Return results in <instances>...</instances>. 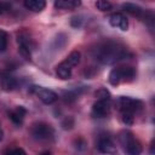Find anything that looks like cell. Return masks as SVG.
I'll return each mask as SVG.
<instances>
[{
	"mask_svg": "<svg viewBox=\"0 0 155 155\" xmlns=\"http://www.w3.org/2000/svg\"><path fill=\"white\" fill-rule=\"evenodd\" d=\"M7 41H8V36L6 31L0 30V52H4L7 48Z\"/></svg>",
	"mask_w": 155,
	"mask_h": 155,
	"instance_id": "obj_17",
	"label": "cell"
},
{
	"mask_svg": "<svg viewBox=\"0 0 155 155\" xmlns=\"http://www.w3.org/2000/svg\"><path fill=\"white\" fill-rule=\"evenodd\" d=\"M1 86L5 91H11L17 86V81L13 76H11L8 74H4L1 76Z\"/></svg>",
	"mask_w": 155,
	"mask_h": 155,
	"instance_id": "obj_13",
	"label": "cell"
},
{
	"mask_svg": "<svg viewBox=\"0 0 155 155\" xmlns=\"http://www.w3.org/2000/svg\"><path fill=\"white\" fill-rule=\"evenodd\" d=\"M122 8L126 10V12L133 15V16H142L143 15V10L140 6L136 5V4H132V2H125L122 4Z\"/></svg>",
	"mask_w": 155,
	"mask_h": 155,
	"instance_id": "obj_15",
	"label": "cell"
},
{
	"mask_svg": "<svg viewBox=\"0 0 155 155\" xmlns=\"http://www.w3.org/2000/svg\"><path fill=\"white\" fill-rule=\"evenodd\" d=\"M64 62H65L70 68L78 65L79 62H80V52H79V51H73V52L67 57V59H65Z\"/></svg>",
	"mask_w": 155,
	"mask_h": 155,
	"instance_id": "obj_16",
	"label": "cell"
},
{
	"mask_svg": "<svg viewBox=\"0 0 155 155\" xmlns=\"http://www.w3.org/2000/svg\"><path fill=\"white\" fill-rule=\"evenodd\" d=\"M71 69H73V68H70V67L63 61V62L59 63L58 67H57V75H58L61 79H63V80L69 79V78L71 76Z\"/></svg>",
	"mask_w": 155,
	"mask_h": 155,
	"instance_id": "obj_14",
	"label": "cell"
},
{
	"mask_svg": "<svg viewBox=\"0 0 155 155\" xmlns=\"http://www.w3.org/2000/svg\"><path fill=\"white\" fill-rule=\"evenodd\" d=\"M80 5H81V2L79 0H58V1H54V7L56 8H63V10H73Z\"/></svg>",
	"mask_w": 155,
	"mask_h": 155,
	"instance_id": "obj_11",
	"label": "cell"
},
{
	"mask_svg": "<svg viewBox=\"0 0 155 155\" xmlns=\"http://www.w3.org/2000/svg\"><path fill=\"white\" fill-rule=\"evenodd\" d=\"M7 155H27V154H25V151H24L23 149H21V148H16V149L11 150Z\"/></svg>",
	"mask_w": 155,
	"mask_h": 155,
	"instance_id": "obj_22",
	"label": "cell"
},
{
	"mask_svg": "<svg viewBox=\"0 0 155 155\" xmlns=\"http://www.w3.org/2000/svg\"><path fill=\"white\" fill-rule=\"evenodd\" d=\"M136 75L132 67H117L114 68L109 74V82L111 85H117L121 81H131Z\"/></svg>",
	"mask_w": 155,
	"mask_h": 155,
	"instance_id": "obj_2",
	"label": "cell"
},
{
	"mask_svg": "<svg viewBox=\"0 0 155 155\" xmlns=\"http://www.w3.org/2000/svg\"><path fill=\"white\" fill-rule=\"evenodd\" d=\"M24 6L33 11V12H40L45 8L46 6V2L44 0H25L24 1Z\"/></svg>",
	"mask_w": 155,
	"mask_h": 155,
	"instance_id": "obj_12",
	"label": "cell"
},
{
	"mask_svg": "<svg viewBox=\"0 0 155 155\" xmlns=\"http://www.w3.org/2000/svg\"><path fill=\"white\" fill-rule=\"evenodd\" d=\"M109 23L111 27L117 28L122 31H126L128 29V21L122 13H113L109 18Z\"/></svg>",
	"mask_w": 155,
	"mask_h": 155,
	"instance_id": "obj_8",
	"label": "cell"
},
{
	"mask_svg": "<svg viewBox=\"0 0 155 155\" xmlns=\"http://www.w3.org/2000/svg\"><path fill=\"white\" fill-rule=\"evenodd\" d=\"M8 8H10V5H8V4H6V2H0V15H1L4 11L8 10Z\"/></svg>",
	"mask_w": 155,
	"mask_h": 155,
	"instance_id": "obj_23",
	"label": "cell"
},
{
	"mask_svg": "<svg viewBox=\"0 0 155 155\" xmlns=\"http://www.w3.org/2000/svg\"><path fill=\"white\" fill-rule=\"evenodd\" d=\"M120 140L124 145V150L126 155H140L143 150L142 144L133 137L131 132H122L120 136Z\"/></svg>",
	"mask_w": 155,
	"mask_h": 155,
	"instance_id": "obj_3",
	"label": "cell"
},
{
	"mask_svg": "<svg viewBox=\"0 0 155 155\" xmlns=\"http://www.w3.org/2000/svg\"><path fill=\"white\" fill-rule=\"evenodd\" d=\"M98 149L104 154H111V155L116 154L115 145L109 138H101L98 142Z\"/></svg>",
	"mask_w": 155,
	"mask_h": 155,
	"instance_id": "obj_10",
	"label": "cell"
},
{
	"mask_svg": "<svg viewBox=\"0 0 155 155\" xmlns=\"http://www.w3.org/2000/svg\"><path fill=\"white\" fill-rule=\"evenodd\" d=\"M110 111L109 101H97L92 107V115L94 117H104Z\"/></svg>",
	"mask_w": 155,
	"mask_h": 155,
	"instance_id": "obj_7",
	"label": "cell"
},
{
	"mask_svg": "<svg viewBox=\"0 0 155 155\" xmlns=\"http://www.w3.org/2000/svg\"><path fill=\"white\" fill-rule=\"evenodd\" d=\"M18 51H19V53L25 58V59H30L31 58V50L29 48V47H27V46H24V45H19L18 46Z\"/></svg>",
	"mask_w": 155,
	"mask_h": 155,
	"instance_id": "obj_20",
	"label": "cell"
},
{
	"mask_svg": "<svg viewBox=\"0 0 155 155\" xmlns=\"http://www.w3.org/2000/svg\"><path fill=\"white\" fill-rule=\"evenodd\" d=\"M25 114H27V110H25L23 107H17L16 109H13L12 111L8 113V117H10V120H11L13 124L21 125V124L23 122V120H24Z\"/></svg>",
	"mask_w": 155,
	"mask_h": 155,
	"instance_id": "obj_9",
	"label": "cell"
},
{
	"mask_svg": "<svg viewBox=\"0 0 155 155\" xmlns=\"http://www.w3.org/2000/svg\"><path fill=\"white\" fill-rule=\"evenodd\" d=\"M96 97L98 98V101H109L110 99V94L107 91V88H101L96 92Z\"/></svg>",
	"mask_w": 155,
	"mask_h": 155,
	"instance_id": "obj_19",
	"label": "cell"
},
{
	"mask_svg": "<svg viewBox=\"0 0 155 155\" xmlns=\"http://www.w3.org/2000/svg\"><path fill=\"white\" fill-rule=\"evenodd\" d=\"M93 52L96 59H98L104 64H111L131 56V53L126 47L113 41H108L99 45L97 48H94Z\"/></svg>",
	"mask_w": 155,
	"mask_h": 155,
	"instance_id": "obj_1",
	"label": "cell"
},
{
	"mask_svg": "<svg viewBox=\"0 0 155 155\" xmlns=\"http://www.w3.org/2000/svg\"><path fill=\"white\" fill-rule=\"evenodd\" d=\"M117 104V108L125 113H131L133 114L134 111L139 110L142 108V102L137 101V99H133V98H130V97H120L116 102Z\"/></svg>",
	"mask_w": 155,
	"mask_h": 155,
	"instance_id": "obj_4",
	"label": "cell"
},
{
	"mask_svg": "<svg viewBox=\"0 0 155 155\" xmlns=\"http://www.w3.org/2000/svg\"><path fill=\"white\" fill-rule=\"evenodd\" d=\"M121 119H122L124 124H126V125H132L133 124V114H131V113L122 111L121 113Z\"/></svg>",
	"mask_w": 155,
	"mask_h": 155,
	"instance_id": "obj_21",
	"label": "cell"
},
{
	"mask_svg": "<svg viewBox=\"0 0 155 155\" xmlns=\"http://www.w3.org/2000/svg\"><path fill=\"white\" fill-rule=\"evenodd\" d=\"M31 92H34L39 97V99L41 102H44L45 104H52L57 99V94L52 90H48V88H45V87L33 86L31 87Z\"/></svg>",
	"mask_w": 155,
	"mask_h": 155,
	"instance_id": "obj_6",
	"label": "cell"
},
{
	"mask_svg": "<svg viewBox=\"0 0 155 155\" xmlns=\"http://www.w3.org/2000/svg\"><path fill=\"white\" fill-rule=\"evenodd\" d=\"M2 139V130H1V127H0V140Z\"/></svg>",
	"mask_w": 155,
	"mask_h": 155,
	"instance_id": "obj_25",
	"label": "cell"
},
{
	"mask_svg": "<svg viewBox=\"0 0 155 155\" xmlns=\"http://www.w3.org/2000/svg\"><path fill=\"white\" fill-rule=\"evenodd\" d=\"M31 134L35 139H39V140H46V139H50L52 138L53 136V128L47 125V124H36L33 126L31 128Z\"/></svg>",
	"mask_w": 155,
	"mask_h": 155,
	"instance_id": "obj_5",
	"label": "cell"
},
{
	"mask_svg": "<svg viewBox=\"0 0 155 155\" xmlns=\"http://www.w3.org/2000/svg\"><path fill=\"white\" fill-rule=\"evenodd\" d=\"M40 155H52V154L48 153V151H45V153H42V154H40Z\"/></svg>",
	"mask_w": 155,
	"mask_h": 155,
	"instance_id": "obj_24",
	"label": "cell"
},
{
	"mask_svg": "<svg viewBox=\"0 0 155 155\" xmlns=\"http://www.w3.org/2000/svg\"><path fill=\"white\" fill-rule=\"evenodd\" d=\"M96 7L99 11H108L111 8V4L105 0H98V1H96Z\"/></svg>",
	"mask_w": 155,
	"mask_h": 155,
	"instance_id": "obj_18",
	"label": "cell"
}]
</instances>
